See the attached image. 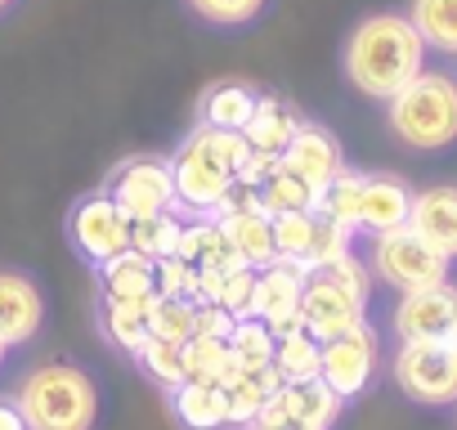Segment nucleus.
I'll return each instance as SVG.
<instances>
[{
  "label": "nucleus",
  "mask_w": 457,
  "mask_h": 430,
  "mask_svg": "<svg viewBox=\"0 0 457 430\" xmlns=\"http://www.w3.org/2000/svg\"><path fill=\"white\" fill-rule=\"evenodd\" d=\"M292 175H301L314 193H323L341 170H345V157H341V144H337V135L332 130H323V126H310V121H301L296 126V135H292V144L283 148V157H278Z\"/></svg>",
  "instance_id": "ddd939ff"
},
{
  "label": "nucleus",
  "mask_w": 457,
  "mask_h": 430,
  "mask_svg": "<svg viewBox=\"0 0 457 430\" xmlns=\"http://www.w3.org/2000/svg\"><path fill=\"white\" fill-rule=\"evenodd\" d=\"M0 430H28V421L14 408V399H0Z\"/></svg>",
  "instance_id": "37998d69"
},
{
  "label": "nucleus",
  "mask_w": 457,
  "mask_h": 430,
  "mask_svg": "<svg viewBox=\"0 0 457 430\" xmlns=\"http://www.w3.org/2000/svg\"><path fill=\"white\" fill-rule=\"evenodd\" d=\"M175 256L188 260V265H197V269H234V265H243V260L234 256V247H228L224 225H220V220H206V215L179 229Z\"/></svg>",
  "instance_id": "4be33fe9"
},
{
  "label": "nucleus",
  "mask_w": 457,
  "mask_h": 430,
  "mask_svg": "<svg viewBox=\"0 0 457 430\" xmlns=\"http://www.w3.org/2000/svg\"><path fill=\"white\" fill-rule=\"evenodd\" d=\"M274 403L287 412V417H296V421H305V426H314V430H328L337 417H341V394L323 381V376H305V381H283V390L274 394Z\"/></svg>",
  "instance_id": "aec40b11"
},
{
  "label": "nucleus",
  "mask_w": 457,
  "mask_h": 430,
  "mask_svg": "<svg viewBox=\"0 0 457 430\" xmlns=\"http://www.w3.org/2000/svg\"><path fill=\"white\" fill-rule=\"evenodd\" d=\"M390 135L417 153H439L457 139V81L448 72H417L399 95L386 99Z\"/></svg>",
  "instance_id": "20e7f679"
},
{
  "label": "nucleus",
  "mask_w": 457,
  "mask_h": 430,
  "mask_svg": "<svg viewBox=\"0 0 457 430\" xmlns=\"http://www.w3.org/2000/svg\"><path fill=\"white\" fill-rule=\"evenodd\" d=\"M135 363H139L157 385H166V390H175L179 381H188V372H184V345H175V341L148 336V341L135 350Z\"/></svg>",
  "instance_id": "473e14b6"
},
{
  "label": "nucleus",
  "mask_w": 457,
  "mask_h": 430,
  "mask_svg": "<svg viewBox=\"0 0 457 430\" xmlns=\"http://www.w3.org/2000/svg\"><path fill=\"white\" fill-rule=\"evenodd\" d=\"M228 354H234L238 368H265L274 363V332L261 318H238L234 332H228Z\"/></svg>",
  "instance_id": "2f4dec72"
},
{
  "label": "nucleus",
  "mask_w": 457,
  "mask_h": 430,
  "mask_svg": "<svg viewBox=\"0 0 457 430\" xmlns=\"http://www.w3.org/2000/svg\"><path fill=\"white\" fill-rule=\"evenodd\" d=\"M368 269L386 287H395V292H417V287L448 283V256L435 252L426 238H417L408 225L386 229V234H372Z\"/></svg>",
  "instance_id": "39448f33"
},
{
  "label": "nucleus",
  "mask_w": 457,
  "mask_h": 430,
  "mask_svg": "<svg viewBox=\"0 0 457 430\" xmlns=\"http://www.w3.org/2000/svg\"><path fill=\"white\" fill-rule=\"evenodd\" d=\"M408 206H412V188L395 175H363L359 184V206H354V229L363 234H386L408 225Z\"/></svg>",
  "instance_id": "4468645a"
},
{
  "label": "nucleus",
  "mask_w": 457,
  "mask_h": 430,
  "mask_svg": "<svg viewBox=\"0 0 457 430\" xmlns=\"http://www.w3.org/2000/svg\"><path fill=\"white\" fill-rule=\"evenodd\" d=\"M215 220L224 225L228 234V247H234V256L252 269H265L278 260L274 252V225L265 211H234V215H215Z\"/></svg>",
  "instance_id": "412c9836"
},
{
  "label": "nucleus",
  "mask_w": 457,
  "mask_h": 430,
  "mask_svg": "<svg viewBox=\"0 0 457 430\" xmlns=\"http://www.w3.org/2000/svg\"><path fill=\"white\" fill-rule=\"evenodd\" d=\"M108 197L130 215V220H148V215L175 211V179H170V161L162 157H130L112 170Z\"/></svg>",
  "instance_id": "0eeeda50"
},
{
  "label": "nucleus",
  "mask_w": 457,
  "mask_h": 430,
  "mask_svg": "<svg viewBox=\"0 0 457 430\" xmlns=\"http://www.w3.org/2000/svg\"><path fill=\"white\" fill-rule=\"evenodd\" d=\"M390 323H395L399 341H448L457 327V287L435 283V287L399 292Z\"/></svg>",
  "instance_id": "9b49d317"
},
{
  "label": "nucleus",
  "mask_w": 457,
  "mask_h": 430,
  "mask_svg": "<svg viewBox=\"0 0 457 430\" xmlns=\"http://www.w3.org/2000/svg\"><path fill=\"white\" fill-rule=\"evenodd\" d=\"M10 5H14V0H0V14H5V10H10Z\"/></svg>",
  "instance_id": "a18cd8bd"
},
{
  "label": "nucleus",
  "mask_w": 457,
  "mask_h": 430,
  "mask_svg": "<svg viewBox=\"0 0 457 430\" xmlns=\"http://www.w3.org/2000/svg\"><path fill=\"white\" fill-rule=\"evenodd\" d=\"M448 345H453V354H457V327H453V336H448Z\"/></svg>",
  "instance_id": "c03bdc74"
},
{
  "label": "nucleus",
  "mask_w": 457,
  "mask_h": 430,
  "mask_svg": "<svg viewBox=\"0 0 457 430\" xmlns=\"http://www.w3.org/2000/svg\"><path fill=\"white\" fill-rule=\"evenodd\" d=\"M193 314H197V305L188 296H157L148 305V336L184 345L193 336Z\"/></svg>",
  "instance_id": "c756f323"
},
{
  "label": "nucleus",
  "mask_w": 457,
  "mask_h": 430,
  "mask_svg": "<svg viewBox=\"0 0 457 430\" xmlns=\"http://www.w3.org/2000/svg\"><path fill=\"white\" fill-rule=\"evenodd\" d=\"M395 385L426 408L457 403V354L448 341H399L395 354Z\"/></svg>",
  "instance_id": "423d86ee"
},
{
  "label": "nucleus",
  "mask_w": 457,
  "mask_h": 430,
  "mask_svg": "<svg viewBox=\"0 0 457 430\" xmlns=\"http://www.w3.org/2000/svg\"><path fill=\"white\" fill-rule=\"evenodd\" d=\"M319 350L323 341L310 336L301 323L287 327V332H274V368L283 381H305V376H319Z\"/></svg>",
  "instance_id": "a878e982"
},
{
  "label": "nucleus",
  "mask_w": 457,
  "mask_h": 430,
  "mask_svg": "<svg viewBox=\"0 0 457 430\" xmlns=\"http://www.w3.org/2000/svg\"><path fill=\"white\" fill-rule=\"evenodd\" d=\"M5 350H10V345H5V341H0V359H5Z\"/></svg>",
  "instance_id": "49530a36"
},
{
  "label": "nucleus",
  "mask_w": 457,
  "mask_h": 430,
  "mask_svg": "<svg viewBox=\"0 0 457 430\" xmlns=\"http://www.w3.org/2000/svg\"><path fill=\"white\" fill-rule=\"evenodd\" d=\"M104 332L117 350L135 354L148 341V305H126V301H104Z\"/></svg>",
  "instance_id": "7c9ffc66"
},
{
  "label": "nucleus",
  "mask_w": 457,
  "mask_h": 430,
  "mask_svg": "<svg viewBox=\"0 0 457 430\" xmlns=\"http://www.w3.org/2000/svg\"><path fill=\"white\" fill-rule=\"evenodd\" d=\"M68 234H72L77 252L90 265H104V260H112V256H121L130 247V215L108 193H95V197H81L72 206Z\"/></svg>",
  "instance_id": "6e6552de"
},
{
  "label": "nucleus",
  "mask_w": 457,
  "mask_h": 430,
  "mask_svg": "<svg viewBox=\"0 0 457 430\" xmlns=\"http://www.w3.org/2000/svg\"><path fill=\"white\" fill-rule=\"evenodd\" d=\"M296 126H301V117H296L278 95H256V108H252V117H247V126H243V139H247L252 153L283 157V148L292 144Z\"/></svg>",
  "instance_id": "a211bd4d"
},
{
  "label": "nucleus",
  "mask_w": 457,
  "mask_h": 430,
  "mask_svg": "<svg viewBox=\"0 0 457 430\" xmlns=\"http://www.w3.org/2000/svg\"><path fill=\"white\" fill-rule=\"evenodd\" d=\"M46 318V301L37 292V283L28 274L0 269V341L5 345H23L41 332Z\"/></svg>",
  "instance_id": "dca6fc26"
},
{
  "label": "nucleus",
  "mask_w": 457,
  "mask_h": 430,
  "mask_svg": "<svg viewBox=\"0 0 457 430\" xmlns=\"http://www.w3.org/2000/svg\"><path fill=\"white\" fill-rule=\"evenodd\" d=\"M350 238H354V229H345V225H337V220H328V215L314 211V238H310L305 265H310V269H323V265L341 260V256L350 252Z\"/></svg>",
  "instance_id": "e433bc0d"
},
{
  "label": "nucleus",
  "mask_w": 457,
  "mask_h": 430,
  "mask_svg": "<svg viewBox=\"0 0 457 430\" xmlns=\"http://www.w3.org/2000/svg\"><path fill=\"white\" fill-rule=\"evenodd\" d=\"M256 193H261V206H265V215H283V211H314L319 206V193L301 179V175H292L283 161L256 184Z\"/></svg>",
  "instance_id": "bb28decb"
},
{
  "label": "nucleus",
  "mask_w": 457,
  "mask_h": 430,
  "mask_svg": "<svg viewBox=\"0 0 457 430\" xmlns=\"http://www.w3.org/2000/svg\"><path fill=\"white\" fill-rule=\"evenodd\" d=\"M359 184H363V170H341L323 193H319V215H328V220H337V225H345V229H354V206H359Z\"/></svg>",
  "instance_id": "f704fd0d"
},
{
  "label": "nucleus",
  "mask_w": 457,
  "mask_h": 430,
  "mask_svg": "<svg viewBox=\"0 0 457 430\" xmlns=\"http://www.w3.org/2000/svg\"><path fill=\"white\" fill-rule=\"evenodd\" d=\"M252 301H256V269L252 265L224 269L220 292H215V305H224L234 318H252Z\"/></svg>",
  "instance_id": "4c0bfd02"
},
{
  "label": "nucleus",
  "mask_w": 457,
  "mask_h": 430,
  "mask_svg": "<svg viewBox=\"0 0 457 430\" xmlns=\"http://www.w3.org/2000/svg\"><path fill=\"white\" fill-rule=\"evenodd\" d=\"M197 314H193V336H215V341H228V332H234V314H228L224 305L215 301H193Z\"/></svg>",
  "instance_id": "a19ab883"
},
{
  "label": "nucleus",
  "mask_w": 457,
  "mask_h": 430,
  "mask_svg": "<svg viewBox=\"0 0 457 430\" xmlns=\"http://www.w3.org/2000/svg\"><path fill=\"white\" fill-rule=\"evenodd\" d=\"M104 278V296L108 301H126V305H153L157 301V278H153V260L139 256L135 247H126L121 256L99 265Z\"/></svg>",
  "instance_id": "6ab92c4d"
},
{
  "label": "nucleus",
  "mask_w": 457,
  "mask_h": 430,
  "mask_svg": "<svg viewBox=\"0 0 457 430\" xmlns=\"http://www.w3.org/2000/svg\"><path fill=\"white\" fill-rule=\"evenodd\" d=\"M184 372H188V381L224 385L228 376L238 372V363H234V354H228V341H215V336H188V341H184Z\"/></svg>",
  "instance_id": "cd10ccee"
},
{
  "label": "nucleus",
  "mask_w": 457,
  "mask_h": 430,
  "mask_svg": "<svg viewBox=\"0 0 457 430\" xmlns=\"http://www.w3.org/2000/svg\"><path fill=\"white\" fill-rule=\"evenodd\" d=\"M310 265L301 260H274L265 269H256V301H252V318L270 323V332H287L301 323V292H305Z\"/></svg>",
  "instance_id": "f8f14e48"
},
{
  "label": "nucleus",
  "mask_w": 457,
  "mask_h": 430,
  "mask_svg": "<svg viewBox=\"0 0 457 430\" xmlns=\"http://www.w3.org/2000/svg\"><path fill=\"white\" fill-rule=\"evenodd\" d=\"M14 408L23 412L28 430H95L99 421V390L90 372L72 363H46L23 376Z\"/></svg>",
  "instance_id": "7ed1b4c3"
},
{
  "label": "nucleus",
  "mask_w": 457,
  "mask_h": 430,
  "mask_svg": "<svg viewBox=\"0 0 457 430\" xmlns=\"http://www.w3.org/2000/svg\"><path fill=\"white\" fill-rule=\"evenodd\" d=\"M408 23L417 28L426 50L457 54V0H412Z\"/></svg>",
  "instance_id": "b1692460"
},
{
  "label": "nucleus",
  "mask_w": 457,
  "mask_h": 430,
  "mask_svg": "<svg viewBox=\"0 0 457 430\" xmlns=\"http://www.w3.org/2000/svg\"><path fill=\"white\" fill-rule=\"evenodd\" d=\"M252 108H256V90H252V86L224 81V86L206 90V99H202V126H215V130H238V135H243V126H247Z\"/></svg>",
  "instance_id": "393cba45"
},
{
  "label": "nucleus",
  "mask_w": 457,
  "mask_h": 430,
  "mask_svg": "<svg viewBox=\"0 0 457 430\" xmlns=\"http://www.w3.org/2000/svg\"><path fill=\"white\" fill-rule=\"evenodd\" d=\"M372 372H377V332L368 327V318H363L359 327H350V332L323 341V350H319V376H323L341 399L363 394L368 381H372Z\"/></svg>",
  "instance_id": "1a4fd4ad"
},
{
  "label": "nucleus",
  "mask_w": 457,
  "mask_h": 430,
  "mask_svg": "<svg viewBox=\"0 0 457 430\" xmlns=\"http://www.w3.org/2000/svg\"><path fill=\"white\" fill-rule=\"evenodd\" d=\"M179 229H184V220L175 211L148 215V220H130V247L139 256H148V260H166L179 247Z\"/></svg>",
  "instance_id": "c85d7f7f"
},
{
  "label": "nucleus",
  "mask_w": 457,
  "mask_h": 430,
  "mask_svg": "<svg viewBox=\"0 0 457 430\" xmlns=\"http://www.w3.org/2000/svg\"><path fill=\"white\" fill-rule=\"evenodd\" d=\"M408 229L453 260L457 256V188L453 184H435V188L412 193Z\"/></svg>",
  "instance_id": "2eb2a0df"
},
{
  "label": "nucleus",
  "mask_w": 457,
  "mask_h": 430,
  "mask_svg": "<svg viewBox=\"0 0 457 430\" xmlns=\"http://www.w3.org/2000/svg\"><path fill=\"white\" fill-rule=\"evenodd\" d=\"M153 278H157V296L197 301V265H188L179 256H166V260H153Z\"/></svg>",
  "instance_id": "58836bf2"
},
{
  "label": "nucleus",
  "mask_w": 457,
  "mask_h": 430,
  "mask_svg": "<svg viewBox=\"0 0 457 430\" xmlns=\"http://www.w3.org/2000/svg\"><path fill=\"white\" fill-rule=\"evenodd\" d=\"M319 274H328V278H337L341 287H350L354 296H363L368 301V292H372V269L363 265V260H354V252H345L341 260H332V265H323Z\"/></svg>",
  "instance_id": "ea45409f"
},
{
  "label": "nucleus",
  "mask_w": 457,
  "mask_h": 430,
  "mask_svg": "<svg viewBox=\"0 0 457 430\" xmlns=\"http://www.w3.org/2000/svg\"><path fill=\"white\" fill-rule=\"evenodd\" d=\"M247 139L238 130H215V126H197L175 161H170V179H175V215H215L224 193L234 188L238 166L247 161Z\"/></svg>",
  "instance_id": "f03ea898"
},
{
  "label": "nucleus",
  "mask_w": 457,
  "mask_h": 430,
  "mask_svg": "<svg viewBox=\"0 0 457 430\" xmlns=\"http://www.w3.org/2000/svg\"><path fill=\"white\" fill-rule=\"evenodd\" d=\"M278 390H283V376H278L274 363H265V368H238L234 376L224 381L228 426H252V421L270 408V399H274Z\"/></svg>",
  "instance_id": "f3484780"
},
{
  "label": "nucleus",
  "mask_w": 457,
  "mask_h": 430,
  "mask_svg": "<svg viewBox=\"0 0 457 430\" xmlns=\"http://www.w3.org/2000/svg\"><path fill=\"white\" fill-rule=\"evenodd\" d=\"M247 430H314V426H305V421L287 417V412H283V408H278V403L270 399V408H265V412H261V417H256V421H252Z\"/></svg>",
  "instance_id": "79ce46f5"
},
{
  "label": "nucleus",
  "mask_w": 457,
  "mask_h": 430,
  "mask_svg": "<svg viewBox=\"0 0 457 430\" xmlns=\"http://www.w3.org/2000/svg\"><path fill=\"white\" fill-rule=\"evenodd\" d=\"M426 63V45L408 14H368L345 41V77L368 99L399 95Z\"/></svg>",
  "instance_id": "f257e3e1"
},
{
  "label": "nucleus",
  "mask_w": 457,
  "mask_h": 430,
  "mask_svg": "<svg viewBox=\"0 0 457 430\" xmlns=\"http://www.w3.org/2000/svg\"><path fill=\"white\" fill-rule=\"evenodd\" d=\"M274 225V252L278 260H301L310 256V238H314V211H283V215H270Z\"/></svg>",
  "instance_id": "72a5a7b5"
},
{
  "label": "nucleus",
  "mask_w": 457,
  "mask_h": 430,
  "mask_svg": "<svg viewBox=\"0 0 457 430\" xmlns=\"http://www.w3.org/2000/svg\"><path fill=\"white\" fill-rule=\"evenodd\" d=\"M363 310H368V301H363V296H354V292H350V287H341L337 278H328V274L310 269L305 292H301V327H305L310 336L332 341V336H341V332L359 327V323H363Z\"/></svg>",
  "instance_id": "9d476101"
},
{
  "label": "nucleus",
  "mask_w": 457,
  "mask_h": 430,
  "mask_svg": "<svg viewBox=\"0 0 457 430\" xmlns=\"http://www.w3.org/2000/svg\"><path fill=\"white\" fill-rule=\"evenodd\" d=\"M170 408L188 430H220L228 426V403H224V385L211 381H179L170 390Z\"/></svg>",
  "instance_id": "5701e85b"
},
{
  "label": "nucleus",
  "mask_w": 457,
  "mask_h": 430,
  "mask_svg": "<svg viewBox=\"0 0 457 430\" xmlns=\"http://www.w3.org/2000/svg\"><path fill=\"white\" fill-rule=\"evenodd\" d=\"M270 0H188V10L211 28H243L265 14Z\"/></svg>",
  "instance_id": "c9c22d12"
}]
</instances>
